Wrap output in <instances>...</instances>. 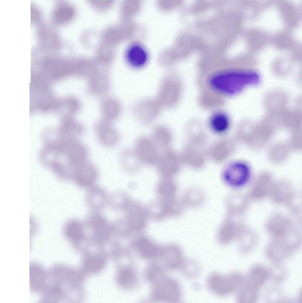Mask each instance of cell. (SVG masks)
Masks as SVG:
<instances>
[{
	"label": "cell",
	"instance_id": "cell-1",
	"mask_svg": "<svg viewBox=\"0 0 302 303\" xmlns=\"http://www.w3.org/2000/svg\"><path fill=\"white\" fill-rule=\"evenodd\" d=\"M259 80L258 75L254 72L228 70L212 75L208 82L214 91L229 96L239 93L248 85L258 83Z\"/></svg>",
	"mask_w": 302,
	"mask_h": 303
},
{
	"label": "cell",
	"instance_id": "cell-2",
	"mask_svg": "<svg viewBox=\"0 0 302 303\" xmlns=\"http://www.w3.org/2000/svg\"><path fill=\"white\" fill-rule=\"evenodd\" d=\"M243 278L240 274L232 273L226 274L214 273L208 277L207 285L209 290L216 295L227 296L239 289Z\"/></svg>",
	"mask_w": 302,
	"mask_h": 303
},
{
	"label": "cell",
	"instance_id": "cell-3",
	"mask_svg": "<svg viewBox=\"0 0 302 303\" xmlns=\"http://www.w3.org/2000/svg\"><path fill=\"white\" fill-rule=\"evenodd\" d=\"M180 91L178 79L174 74L169 73L163 79L156 99L162 107L171 108L177 102Z\"/></svg>",
	"mask_w": 302,
	"mask_h": 303
},
{
	"label": "cell",
	"instance_id": "cell-4",
	"mask_svg": "<svg viewBox=\"0 0 302 303\" xmlns=\"http://www.w3.org/2000/svg\"><path fill=\"white\" fill-rule=\"evenodd\" d=\"M182 163L180 154L174 150L167 148L159 154L156 164L160 175L170 178L178 173Z\"/></svg>",
	"mask_w": 302,
	"mask_h": 303
},
{
	"label": "cell",
	"instance_id": "cell-5",
	"mask_svg": "<svg viewBox=\"0 0 302 303\" xmlns=\"http://www.w3.org/2000/svg\"><path fill=\"white\" fill-rule=\"evenodd\" d=\"M250 170L245 163L236 162L230 163L224 168L222 172L223 181L228 185L234 187L242 186L249 181Z\"/></svg>",
	"mask_w": 302,
	"mask_h": 303
},
{
	"label": "cell",
	"instance_id": "cell-6",
	"mask_svg": "<svg viewBox=\"0 0 302 303\" xmlns=\"http://www.w3.org/2000/svg\"><path fill=\"white\" fill-rule=\"evenodd\" d=\"M83 222L85 232L97 238L106 239L112 233V224L100 212L91 211Z\"/></svg>",
	"mask_w": 302,
	"mask_h": 303
},
{
	"label": "cell",
	"instance_id": "cell-7",
	"mask_svg": "<svg viewBox=\"0 0 302 303\" xmlns=\"http://www.w3.org/2000/svg\"><path fill=\"white\" fill-rule=\"evenodd\" d=\"M157 147L151 138L143 136L136 139L133 150L142 165L152 166L156 164L159 154Z\"/></svg>",
	"mask_w": 302,
	"mask_h": 303
},
{
	"label": "cell",
	"instance_id": "cell-8",
	"mask_svg": "<svg viewBox=\"0 0 302 303\" xmlns=\"http://www.w3.org/2000/svg\"><path fill=\"white\" fill-rule=\"evenodd\" d=\"M207 155L205 145L188 141L180 154L183 163L195 169H199L204 166Z\"/></svg>",
	"mask_w": 302,
	"mask_h": 303
},
{
	"label": "cell",
	"instance_id": "cell-9",
	"mask_svg": "<svg viewBox=\"0 0 302 303\" xmlns=\"http://www.w3.org/2000/svg\"><path fill=\"white\" fill-rule=\"evenodd\" d=\"M162 107L156 98L146 99L136 104L134 108L133 112L140 123L147 125L158 117Z\"/></svg>",
	"mask_w": 302,
	"mask_h": 303
},
{
	"label": "cell",
	"instance_id": "cell-10",
	"mask_svg": "<svg viewBox=\"0 0 302 303\" xmlns=\"http://www.w3.org/2000/svg\"><path fill=\"white\" fill-rule=\"evenodd\" d=\"M98 176L95 167L85 161L74 168L72 179L79 187L87 189L95 184Z\"/></svg>",
	"mask_w": 302,
	"mask_h": 303
},
{
	"label": "cell",
	"instance_id": "cell-11",
	"mask_svg": "<svg viewBox=\"0 0 302 303\" xmlns=\"http://www.w3.org/2000/svg\"><path fill=\"white\" fill-rule=\"evenodd\" d=\"M164 279L156 285L153 291V295L156 299L163 301H179L181 292L178 283L172 280Z\"/></svg>",
	"mask_w": 302,
	"mask_h": 303
},
{
	"label": "cell",
	"instance_id": "cell-12",
	"mask_svg": "<svg viewBox=\"0 0 302 303\" xmlns=\"http://www.w3.org/2000/svg\"><path fill=\"white\" fill-rule=\"evenodd\" d=\"M234 141L229 137L218 139L212 144L207 150L208 155L214 162L221 163L229 157L233 149Z\"/></svg>",
	"mask_w": 302,
	"mask_h": 303
},
{
	"label": "cell",
	"instance_id": "cell-13",
	"mask_svg": "<svg viewBox=\"0 0 302 303\" xmlns=\"http://www.w3.org/2000/svg\"><path fill=\"white\" fill-rule=\"evenodd\" d=\"M85 202L91 211L100 212L107 205L109 195L102 187L95 184L87 189Z\"/></svg>",
	"mask_w": 302,
	"mask_h": 303
},
{
	"label": "cell",
	"instance_id": "cell-14",
	"mask_svg": "<svg viewBox=\"0 0 302 303\" xmlns=\"http://www.w3.org/2000/svg\"><path fill=\"white\" fill-rule=\"evenodd\" d=\"M127 61L132 67L139 69L144 67L149 58L148 51L141 44L134 43L128 48L125 54Z\"/></svg>",
	"mask_w": 302,
	"mask_h": 303
},
{
	"label": "cell",
	"instance_id": "cell-15",
	"mask_svg": "<svg viewBox=\"0 0 302 303\" xmlns=\"http://www.w3.org/2000/svg\"><path fill=\"white\" fill-rule=\"evenodd\" d=\"M95 133L99 142L103 146L112 147L118 142V133L112 127L106 123H98L95 127Z\"/></svg>",
	"mask_w": 302,
	"mask_h": 303
},
{
	"label": "cell",
	"instance_id": "cell-16",
	"mask_svg": "<svg viewBox=\"0 0 302 303\" xmlns=\"http://www.w3.org/2000/svg\"><path fill=\"white\" fill-rule=\"evenodd\" d=\"M119 161L124 170L130 173L138 172L142 165L134 150L130 149H125L121 152Z\"/></svg>",
	"mask_w": 302,
	"mask_h": 303
},
{
	"label": "cell",
	"instance_id": "cell-17",
	"mask_svg": "<svg viewBox=\"0 0 302 303\" xmlns=\"http://www.w3.org/2000/svg\"><path fill=\"white\" fill-rule=\"evenodd\" d=\"M63 231L67 238L74 241L82 239L86 233L83 222L74 218L71 219L65 223Z\"/></svg>",
	"mask_w": 302,
	"mask_h": 303
},
{
	"label": "cell",
	"instance_id": "cell-18",
	"mask_svg": "<svg viewBox=\"0 0 302 303\" xmlns=\"http://www.w3.org/2000/svg\"><path fill=\"white\" fill-rule=\"evenodd\" d=\"M267 275L265 268L261 266H256L251 270L246 280L243 281V283L248 288L257 291L258 288L265 281Z\"/></svg>",
	"mask_w": 302,
	"mask_h": 303
},
{
	"label": "cell",
	"instance_id": "cell-19",
	"mask_svg": "<svg viewBox=\"0 0 302 303\" xmlns=\"http://www.w3.org/2000/svg\"><path fill=\"white\" fill-rule=\"evenodd\" d=\"M209 126L214 133L221 134L226 133L228 130L230 124L228 115L224 112H218L214 113L210 117Z\"/></svg>",
	"mask_w": 302,
	"mask_h": 303
},
{
	"label": "cell",
	"instance_id": "cell-20",
	"mask_svg": "<svg viewBox=\"0 0 302 303\" xmlns=\"http://www.w3.org/2000/svg\"><path fill=\"white\" fill-rule=\"evenodd\" d=\"M151 138L156 146L167 148L172 140V133L167 127L161 125L155 126L152 132Z\"/></svg>",
	"mask_w": 302,
	"mask_h": 303
},
{
	"label": "cell",
	"instance_id": "cell-21",
	"mask_svg": "<svg viewBox=\"0 0 302 303\" xmlns=\"http://www.w3.org/2000/svg\"><path fill=\"white\" fill-rule=\"evenodd\" d=\"M37 32V38L39 45L44 50L49 51L55 49V33L50 28L41 26Z\"/></svg>",
	"mask_w": 302,
	"mask_h": 303
},
{
	"label": "cell",
	"instance_id": "cell-22",
	"mask_svg": "<svg viewBox=\"0 0 302 303\" xmlns=\"http://www.w3.org/2000/svg\"><path fill=\"white\" fill-rule=\"evenodd\" d=\"M188 141L205 145L208 138L205 129L200 125H189L185 130Z\"/></svg>",
	"mask_w": 302,
	"mask_h": 303
},
{
	"label": "cell",
	"instance_id": "cell-23",
	"mask_svg": "<svg viewBox=\"0 0 302 303\" xmlns=\"http://www.w3.org/2000/svg\"><path fill=\"white\" fill-rule=\"evenodd\" d=\"M169 249V251L167 250L164 252V260L167 265H171L172 268L183 267L185 262L180 249L176 246Z\"/></svg>",
	"mask_w": 302,
	"mask_h": 303
},
{
	"label": "cell",
	"instance_id": "cell-24",
	"mask_svg": "<svg viewBox=\"0 0 302 303\" xmlns=\"http://www.w3.org/2000/svg\"><path fill=\"white\" fill-rule=\"evenodd\" d=\"M135 248L139 253L144 257L151 258L159 253L156 246L146 239H141L135 244Z\"/></svg>",
	"mask_w": 302,
	"mask_h": 303
},
{
	"label": "cell",
	"instance_id": "cell-25",
	"mask_svg": "<svg viewBox=\"0 0 302 303\" xmlns=\"http://www.w3.org/2000/svg\"><path fill=\"white\" fill-rule=\"evenodd\" d=\"M62 130L63 133L68 139H76L84 132L82 125L74 120H70L63 127Z\"/></svg>",
	"mask_w": 302,
	"mask_h": 303
},
{
	"label": "cell",
	"instance_id": "cell-26",
	"mask_svg": "<svg viewBox=\"0 0 302 303\" xmlns=\"http://www.w3.org/2000/svg\"><path fill=\"white\" fill-rule=\"evenodd\" d=\"M35 7H33L32 10V15L31 16L32 18H31L32 19L33 21L34 20H36L39 19L40 16V12L37 10L38 9Z\"/></svg>",
	"mask_w": 302,
	"mask_h": 303
}]
</instances>
